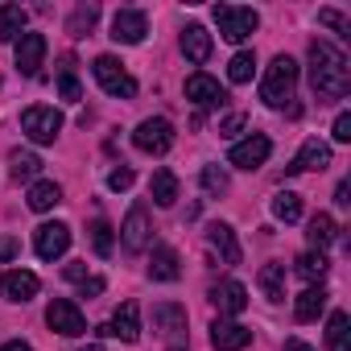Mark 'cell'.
<instances>
[{
	"label": "cell",
	"instance_id": "obj_8",
	"mask_svg": "<svg viewBox=\"0 0 351 351\" xmlns=\"http://www.w3.org/2000/svg\"><path fill=\"white\" fill-rule=\"evenodd\" d=\"M269 153H273V141L265 132H252V136H244V141L232 145L228 165H236V169H261L269 161Z\"/></svg>",
	"mask_w": 351,
	"mask_h": 351
},
{
	"label": "cell",
	"instance_id": "obj_46",
	"mask_svg": "<svg viewBox=\"0 0 351 351\" xmlns=\"http://www.w3.org/2000/svg\"><path fill=\"white\" fill-rule=\"evenodd\" d=\"M0 351H34V347H29V343H21V339H13V343H5Z\"/></svg>",
	"mask_w": 351,
	"mask_h": 351
},
{
	"label": "cell",
	"instance_id": "obj_47",
	"mask_svg": "<svg viewBox=\"0 0 351 351\" xmlns=\"http://www.w3.org/2000/svg\"><path fill=\"white\" fill-rule=\"evenodd\" d=\"M285 351H314V347H310V343H302V339H289V343H285Z\"/></svg>",
	"mask_w": 351,
	"mask_h": 351
},
{
	"label": "cell",
	"instance_id": "obj_21",
	"mask_svg": "<svg viewBox=\"0 0 351 351\" xmlns=\"http://www.w3.org/2000/svg\"><path fill=\"white\" fill-rule=\"evenodd\" d=\"M326 302H330V293H326L322 285H310V289H302V293L293 298V318H298V322H314V318L326 310Z\"/></svg>",
	"mask_w": 351,
	"mask_h": 351
},
{
	"label": "cell",
	"instance_id": "obj_35",
	"mask_svg": "<svg viewBox=\"0 0 351 351\" xmlns=\"http://www.w3.org/2000/svg\"><path fill=\"white\" fill-rule=\"evenodd\" d=\"M91 248H95L99 256H112L116 240H112V223H108V219H95V223H91Z\"/></svg>",
	"mask_w": 351,
	"mask_h": 351
},
{
	"label": "cell",
	"instance_id": "obj_33",
	"mask_svg": "<svg viewBox=\"0 0 351 351\" xmlns=\"http://www.w3.org/2000/svg\"><path fill=\"white\" fill-rule=\"evenodd\" d=\"M95 21H99V5H83V9H75V13H71L66 34H71V38H87V34L95 29Z\"/></svg>",
	"mask_w": 351,
	"mask_h": 351
},
{
	"label": "cell",
	"instance_id": "obj_11",
	"mask_svg": "<svg viewBox=\"0 0 351 351\" xmlns=\"http://www.w3.org/2000/svg\"><path fill=\"white\" fill-rule=\"evenodd\" d=\"M13 46H17V71L25 79H38L42 75V62H46V38L42 34H21Z\"/></svg>",
	"mask_w": 351,
	"mask_h": 351
},
{
	"label": "cell",
	"instance_id": "obj_6",
	"mask_svg": "<svg viewBox=\"0 0 351 351\" xmlns=\"http://www.w3.org/2000/svg\"><path fill=\"white\" fill-rule=\"evenodd\" d=\"M132 145H136L141 153L161 157V153H169V149H173V124H169L165 116H149V120H141V124H136Z\"/></svg>",
	"mask_w": 351,
	"mask_h": 351
},
{
	"label": "cell",
	"instance_id": "obj_1",
	"mask_svg": "<svg viewBox=\"0 0 351 351\" xmlns=\"http://www.w3.org/2000/svg\"><path fill=\"white\" fill-rule=\"evenodd\" d=\"M310 87L318 95V104H330V99H343L351 91V66H347V54L326 42V38H314L310 42Z\"/></svg>",
	"mask_w": 351,
	"mask_h": 351
},
{
	"label": "cell",
	"instance_id": "obj_29",
	"mask_svg": "<svg viewBox=\"0 0 351 351\" xmlns=\"http://www.w3.org/2000/svg\"><path fill=\"white\" fill-rule=\"evenodd\" d=\"M326 269H330L326 252H314V248H310V252H302V256L293 261V273H298L302 281H310V285H314V281H322V277H326Z\"/></svg>",
	"mask_w": 351,
	"mask_h": 351
},
{
	"label": "cell",
	"instance_id": "obj_17",
	"mask_svg": "<svg viewBox=\"0 0 351 351\" xmlns=\"http://www.w3.org/2000/svg\"><path fill=\"white\" fill-rule=\"evenodd\" d=\"M38 289H42V281L29 269H9L5 277H0V293H5L9 302H29V298H38Z\"/></svg>",
	"mask_w": 351,
	"mask_h": 351
},
{
	"label": "cell",
	"instance_id": "obj_42",
	"mask_svg": "<svg viewBox=\"0 0 351 351\" xmlns=\"http://www.w3.org/2000/svg\"><path fill=\"white\" fill-rule=\"evenodd\" d=\"M62 277H66V281H79V285H83V281H87V261H71V265L62 269Z\"/></svg>",
	"mask_w": 351,
	"mask_h": 351
},
{
	"label": "cell",
	"instance_id": "obj_30",
	"mask_svg": "<svg viewBox=\"0 0 351 351\" xmlns=\"http://www.w3.org/2000/svg\"><path fill=\"white\" fill-rule=\"evenodd\" d=\"M306 236H310V244H314V252H322L326 244H335V236H339V228H335V219L326 215V211H318L310 223H306Z\"/></svg>",
	"mask_w": 351,
	"mask_h": 351
},
{
	"label": "cell",
	"instance_id": "obj_10",
	"mask_svg": "<svg viewBox=\"0 0 351 351\" xmlns=\"http://www.w3.org/2000/svg\"><path fill=\"white\" fill-rule=\"evenodd\" d=\"M145 34H149V17H145L141 9H120V13L112 17V42H120V46H141Z\"/></svg>",
	"mask_w": 351,
	"mask_h": 351
},
{
	"label": "cell",
	"instance_id": "obj_38",
	"mask_svg": "<svg viewBox=\"0 0 351 351\" xmlns=\"http://www.w3.org/2000/svg\"><path fill=\"white\" fill-rule=\"evenodd\" d=\"M58 95L66 99V104H79V95H83V87H79V79L66 71V75H58Z\"/></svg>",
	"mask_w": 351,
	"mask_h": 351
},
{
	"label": "cell",
	"instance_id": "obj_4",
	"mask_svg": "<svg viewBox=\"0 0 351 351\" xmlns=\"http://www.w3.org/2000/svg\"><path fill=\"white\" fill-rule=\"evenodd\" d=\"M91 75H95V83L112 95V99H132L136 95V79L124 71V62L120 58H112V54H99L95 62H91Z\"/></svg>",
	"mask_w": 351,
	"mask_h": 351
},
{
	"label": "cell",
	"instance_id": "obj_31",
	"mask_svg": "<svg viewBox=\"0 0 351 351\" xmlns=\"http://www.w3.org/2000/svg\"><path fill=\"white\" fill-rule=\"evenodd\" d=\"M351 318L343 314V310H335L330 314V322H326V351H351Z\"/></svg>",
	"mask_w": 351,
	"mask_h": 351
},
{
	"label": "cell",
	"instance_id": "obj_24",
	"mask_svg": "<svg viewBox=\"0 0 351 351\" xmlns=\"http://www.w3.org/2000/svg\"><path fill=\"white\" fill-rule=\"evenodd\" d=\"M182 54H186L195 66H203V62L211 58V34H207L203 25H186V29H182Z\"/></svg>",
	"mask_w": 351,
	"mask_h": 351
},
{
	"label": "cell",
	"instance_id": "obj_43",
	"mask_svg": "<svg viewBox=\"0 0 351 351\" xmlns=\"http://www.w3.org/2000/svg\"><path fill=\"white\" fill-rule=\"evenodd\" d=\"M17 252H21V244H17L13 236H0V261H13Z\"/></svg>",
	"mask_w": 351,
	"mask_h": 351
},
{
	"label": "cell",
	"instance_id": "obj_41",
	"mask_svg": "<svg viewBox=\"0 0 351 351\" xmlns=\"http://www.w3.org/2000/svg\"><path fill=\"white\" fill-rule=\"evenodd\" d=\"M244 124H248V116H244V112H232V116H228V120L219 124V136H236V132H240Z\"/></svg>",
	"mask_w": 351,
	"mask_h": 351
},
{
	"label": "cell",
	"instance_id": "obj_5",
	"mask_svg": "<svg viewBox=\"0 0 351 351\" xmlns=\"http://www.w3.org/2000/svg\"><path fill=\"white\" fill-rule=\"evenodd\" d=\"M21 132L34 145H54L58 132H62V112L58 108H46V104H34V108L21 112Z\"/></svg>",
	"mask_w": 351,
	"mask_h": 351
},
{
	"label": "cell",
	"instance_id": "obj_7",
	"mask_svg": "<svg viewBox=\"0 0 351 351\" xmlns=\"http://www.w3.org/2000/svg\"><path fill=\"white\" fill-rule=\"evenodd\" d=\"M46 326L58 330V335H66V339L87 335V318H83V310H79L71 298H54V302L46 306Z\"/></svg>",
	"mask_w": 351,
	"mask_h": 351
},
{
	"label": "cell",
	"instance_id": "obj_23",
	"mask_svg": "<svg viewBox=\"0 0 351 351\" xmlns=\"http://www.w3.org/2000/svg\"><path fill=\"white\" fill-rule=\"evenodd\" d=\"M38 173H42V157L29 153V149H13L9 153V178L13 182H38Z\"/></svg>",
	"mask_w": 351,
	"mask_h": 351
},
{
	"label": "cell",
	"instance_id": "obj_37",
	"mask_svg": "<svg viewBox=\"0 0 351 351\" xmlns=\"http://www.w3.org/2000/svg\"><path fill=\"white\" fill-rule=\"evenodd\" d=\"M318 21H322L326 29H335L339 38H351V25H347V17H343V13H335V9H322V13H318Z\"/></svg>",
	"mask_w": 351,
	"mask_h": 351
},
{
	"label": "cell",
	"instance_id": "obj_20",
	"mask_svg": "<svg viewBox=\"0 0 351 351\" xmlns=\"http://www.w3.org/2000/svg\"><path fill=\"white\" fill-rule=\"evenodd\" d=\"M108 330H112L116 339H124V343H136V339H141V306H136V302H124V306L112 314Z\"/></svg>",
	"mask_w": 351,
	"mask_h": 351
},
{
	"label": "cell",
	"instance_id": "obj_44",
	"mask_svg": "<svg viewBox=\"0 0 351 351\" xmlns=\"http://www.w3.org/2000/svg\"><path fill=\"white\" fill-rule=\"evenodd\" d=\"M335 203H339V207H351V182H339V186H335Z\"/></svg>",
	"mask_w": 351,
	"mask_h": 351
},
{
	"label": "cell",
	"instance_id": "obj_22",
	"mask_svg": "<svg viewBox=\"0 0 351 351\" xmlns=\"http://www.w3.org/2000/svg\"><path fill=\"white\" fill-rule=\"evenodd\" d=\"M149 277L153 281H178L182 269H178V252H173L169 244H157L153 256H149Z\"/></svg>",
	"mask_w": 351,
	"mask_h": 351
},
{
	"label": "cell",
	"instance_id": "obj_25",
	"mask_svg": "<svg viewBox=\"0 0 351 351\" xmlns=\"http://www.w3.org/2000/svg\"><path fill=\"white\" fill-rule=\"evenodd\" d=\"M25 203H29V211H54L58 203H62V186L58 182H50V178H38L34 186H29V195H25Z\"/></svg>",
	"mask_w": 351,
	"mask_h": 351
},
{
	"label": "cell",
	"instance_id": "obj_15",
	"mask_svg": "<svg viewBox=\"0 0 351 351\" xmlns=\"http://www.w3.org/2000/svg\"><path fill=\"white\" fill-rule=\"evenodd\" d=\"M211 343L215 351H244L252 343V330L244 322H232V318H215L211 322Z\"/></svg>",
	"mask_w": 351,
	"mask_h": 351
},
{
	"label": "cell",
	"instance_id": "obj_28",
	"mask_svg": "<svg viewBox=\"0 0 351 351\" xmlns=\"http://www.w3.org/2000/svg\"><path fill=\"white\" fill-rule=\"evenodd\" d=\"M25 21L29 13L21 5H0V42H17L25 34Z\"/></svg>",
	"mask_w": 351,
	"mask_h": 351
},
{
	"label": "cell",
	"instance_id": "obj_39",
	"mask_svg": "<svg viewBox=\"0 0 351 351\" xmlns=\"http://www.w3.org/2000/svg\"><path fill=\"white\" fill-rule=\"evenodd\" d=\"M128 186H132V169L128 165H116L108 173V191H128Z\"/></svg>",
	"mask_w": 351,
	"mask_h": 351
},
{
	"label": "cell",
	"instance_id": "obj_18",
	"mask_svg": "<svg viewBox=\"0 0 351 351\" xmlns=\"http://www.w3.org/2000/svg\"><path fill=\"white\" fill-rule=\"evenodd\" d=\"M153 330H161L165 339L186 335V306H178V302H157L153 306Z\"/></svg>",
	"mask_w": 351,
	"mask_h": 351
},
{
	"label": "cell",
	"instance_id": "obj_45",
	"mask_svg": "<svg viewBox=\"0 0 351 351\" xmlns=\"http://www.w3.org/2000/svg\"><path fill=\"white\" fill-rule=\"evenodd\" d=\"M95 293H104V277H87L83 281V298H95Z\"/></svg>",
	"mask_w": 351,
	"mask_h": 351
},
{
	"label": "cell",
	"instance_id": "obj_48",
	"mask_svg": "<svg viewBox=\"0 0 351 351\" xmlns=\"http://www.w3.org/2000/svg\"><path fill=\"white\" fill-rule=\"evenodd\" d=\"M79 351H104V347H99V343H87V347H79Z\"/></svg>",
	"mask_w": 351,
	"mask_h": 351
},
{
	"label": "cell",
	"instance_id": "obj_3",
	"mask_svg": "<svg viewBox=\"0 0 351 351\" xmlns=\"http://www.w3.org/2000/svg\"><path fill=\"white\" fill-rule=\"evenodd\" d=\"M215 25H219V38H223V42L240 46V42H248V38L261 29V17H256V9H240V5H215Z\"/></svg>",
	"mask_w": 351,
	"mask_h": 351
},
{
	"label": "cell",
	"instance_id": "obj_14",
	"mask_svg": "<svg viewBox=\"0 0 351 351\" xmlns=\"http://www.w3.org/2000/svg\"><path fill=\"white\" fill-rule=\"evenodd\" d=\"M34 248H38L42 261H58L71 248V228L66 223H42L38 236H34Z\"/></svg>",
	"mask_w": 351,
	"mask_h": 351
},
{
	"label": "cell",
	"instance_id": "obj_36",
	"mask_svg": "<svg viewBox=\"0 0 351 351\" xmlns=\"http://www.w3.org/2000/svg\"><path fill=\"white\" fill-rule=\"evenodd\" d=\"M203 191L207 195H223L228 191V169H219V165H203Z\"/></svg>",
	"mask_w": 351,
	"mask_h": 351
},
{
	"label": "cell",
	"instance_id": "obj_16",
	"mask_svg": "<svg viewBox=\"0 0 351 351\" xmlns=\"http://www.w3.org/2000/svg\"><path fill=\"white\" fill-rule=\"evenodd\" d=\"M207 248L219 256V265H240V261H244L240 240H236V232H232L228 223H211V228H207Z\"/></svg>",
	"mask_w": 351,
	"mask_h": 351
},
{
	"label": "cell",
	"instance_id": "obj_40",
	"mask_svg": "<svg viewBox=\"0 0 351 351\" xmlns=\"http://www.w3.org/2000/svg\"><path fill=\"white\" fill-rule=\"evenodd\" d=\"M330 136H335L339 145H347V141H351V112H339V116H335V128H330Z\"/></svg>",
	"mask_w": 351,
	"mask_h": 351
},
{
	"label": "cell",
	"instance_id": "obj_9",
	"mask_svg": "<svg viewBox=\"0 0 351 351\" xmlns=\"http://www.w3.org/2000/svg\"><path fill=\"white\" fill-rule=\"evenodd\" d=\"M120 240H124V252H145V248H149V240H153V223H149L145 203H132V207H128L124 228H120Z\"/></svg>",
	"mask_w": 351,
	"mask_h": 351
},
{
	"label": "cell",
	"instance_id": "obj_12",
	"mask_svg": "<svg viewBox=\"0 0 351 351\" xmlns=\"http://www.w3.org/2000/svg\"><path fill=\"white\" fill-rule=\"evenodd\" d=\"M186 99L191 104H199V108H223L228 104V91L219 87V79H211V75H191L186 79Z\"/></svg>",
	"mask_w": 351,
	"mask_h": 351
},
{
	"label": "cell",
	"instance_id": "obj_13",
	"mask_svg": "<svg viewBox=\"0 0 351 351\" xmlns=\"http://www.w3.org/2000/svg\"><path fill=\"white\" fill-rule=\"evenodd\" d=\"M326 165H330V145H326V141H318V136H310V141L298 149V157L285 165V173H310V169H318V173H322Z\"/></svg>",
	"mask_w": 351,
	"mask_h": 351
},
{
	"label": "cell",
	"instance_id": "obj_26",
	"mask_svg": "<svg viewBox=\"0 0 351 351\" xmlns=\"http://www.w3.org/2000/svg\"><path fill=\"white\" fill-rule=\"evenodd\" d=\"M149 195H153L157 207H173V203H178V178H173V169H153Z\"/></svg>",
	"mask_w": 351,
	"mask_h": 351
},
{
	"label": "cell",
	"instance_id": "obj_19",
	"mask_svg": "<svg viewBox=\"0 0 351 351\" xmlns=\"http://www.w3.org/2000/svg\"><path fill=\"white\" fill-rule=\"evenodd\" d=\"M211 302L219 306V314H244L248 310V289L240 281H219L211 289Z\"/></svg>",
	"mask_w": 351,
	"mask_h": 351
},
{
	"label": "cell",
	"instance_id": "obj_49",
	"mask_svg": "<svg viewBox=\"0 0 351 351\" xmlns=\"http://www.w3.org/2000/svg\"><path fill=\"white\" fill-rule=\"evenodd\" d=\"M169 351H182V347H178V343H173V347H169Z\"/></svg>",
	"mask_w": 351,
	"mask_h": 351
},
{
	"label": "cell",
	"instance_id": "obj_34",
	"mask_svg": "<svg viewBox=\"0 0 351 351\" xmlns=\"http://www.w3.org/2000/svg\"><path fill=\"white\" fill-rule=\"evenodd\" d=\"M256 75V54H248V50H240L232 62H228V79L232 83H248Z\"/></svg>",
	"mask_w": 351,
	"mask_h": 351
},
{
	"label": "cell",
	"instance_id": "obj_2",
	"mask_svg": "<svg viewBox=\"0 0 351 351\" xmlns=\"http://www.w3.org/2000/svg\"><path fill=\"white\" fill-rule=\"evenodd\" d=\"M298 62L289 58V54H277L273 62H269V71H265V79H261V99L269 104V108H285L289 99H293V91H298Z\"/></svg>",
	"mask_w": 351,
	"mask_h": 351
},
{
	"label": "cell",
	"instance_id": "obj_32",
	"mask_svg": "<svg viewBox=\"0 0 351 351\" xmlns=\"http://www.w3.org/2000/svg\"><path fill=\"white\" fill-rule=\"evenodd\" d=\"M273 219H281V223H298L302 219V199L293 195V191H281V195H273Z\"/></svg>",
	"mask_w": 351,
	"mask_h": 351
},
{
	"label": "cell",
	"instance_id": "obj_27",
	"mask_svg": "<svg viewBox=\"0 0 351 351\" xmlns=\"http://www.w3.org/2000/svg\"><path fill=\"white\" fill-rule=\"evenodd\" d=\"M261 293L269 298V302H285V265L281 261H269V265H261Z\"/></svg>",
	"mask_w": 351,
	"mask_h": 351
}]
</instances>
